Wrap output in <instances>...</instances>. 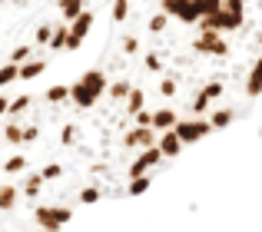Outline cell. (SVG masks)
Returning <instances> with one entry per match:
<instances>
[{"label": "cell", "mask_w": 262, "mask_h": 232, "mask_svg": "<svg viewBox=\"0 0 262 232\" xmlns=\"http://www.w3.org/2000/svg\"><path fill=\"white\" fill-rule=\"evenodd\" d=\"M106 90H110L106 73H103L100 66H93V70H86L83 77L70 86V103L77 106V110H93V106L100 103V97H106Z\"/></svg>", "instance_id": "1"}, {"label": "cell", "mask_w": 262, "mask_h": 232, "mask_svg": "<svg viewBox=\"0 0 262 232\" xmlns=\"http://www.w3.org/2000/svg\"><path fill=\"white\" fill-rule=\"evenodd\" d=\"M192 50L196 53H206V57H229L232 53V47H229V40L223 37V33H199L196 40H192Z\"/></svg>", "instance_id": "2"}, {"label": "cell", "mask_w": 262, "mask_h": 232, "mask_svg": "<svg viewBox=\"0 0 262 232\" xmlns=\"http://www.w3.org/2000/svg\"><path fill=\"white\" fill-rule=\"evenodd\" d=\"M160 10L166 13L169 20H179L186 27H196L199 24V13L192 7V0H160Z\"/></svg>", "instance_id": "3"}, {"label": "cell", "mask_w": 262, "mask_h": 232, "mask_svg": "<svg viewBox=\"0 0 262 232\" xmlns=\"http://www.w3.org/2000/svg\"><path fill=\"white\" fill-rule=\"evenodd\" d=\"M173 133L179 136V143L186 146V143H196V140H203V136H209L212 126H209V120H179Z\"/></svg>", "instance_id": "4"}, {"label": "cell", "mask_w": 262, "mask_h": 232, "mask_svg": "<svg viewBox=\"0 0 262 232\" xmlns=\"http://www.w3.org/2000/svg\"><path fill=\"white\" fill-rule=\"evenodd\" d=\"M160 159H166V156L160 153V146H153V149H143V153L133 159V166L126 169V176H129V179H140V176H149V169H153Z\"/></svg>", "instance_id": "5"}, {"label": "cell", "mask_w": 262, "mask_h": 232, "mask_svg": "<svg viewBox=\"0 0 262 232\" xmlns=\"http://www.w3.org/2000/svg\"><path fill=\"white\" fill-rule=\"evenodd\" d=\"M156 143H160V133H156V129L133 126V129H126V133H123V146H126V149H153Z\"/></svg>", "instance_id": "6"}, {"label": "cell", "mask_w": 262, "mask_h": 232, "mask_svg": "<svg viewBox=\"0 0 262 232\" xmlns=\"http://www.w3.org/2000/svg\"><path fill=\"white\" fill-rule=\"evenodd\" d=\"M90 27H93V10H86L80 20H73V24H70V43H67V50H80V47H83Z\"/></svg>", "instance_id": "7"}, {"label": "cell", "mask_w": 262, "mask_h": 232, "mask_svg": "<svg viewBox=\"0 0 262 232\" xmlns=\"http://www.w3.org/2000/svg\"><path fill=\"white\" fill-rule=\"evenodd\" d=\"M262 93V53L256 60H252V66H249V73H246V97H252L256 100Z\"/></svg>", "instance_id": "8"}, {"label": "cell", "mask_w": 262, "mask_h": 232, "mask_svg": "<svg viewBox=\"0 0 262 232\" xmlns=\"http://www.w3.org/2000/svg\"><path fill=\"white\" fill-rule=\"evenodd\" d=\"M176 123H179L176 110H169V106L153 110V129H156V133H169V129H176Z\"/></svg>", "instance_id": "9"}, {"label": "cell", "mask_w": 262, "mask_h": 232, "mask_svg": "<svg viewBox=\"0 0 262 232\" xmlns=\"http://www.w3.org/2000/svg\"><path fill=\"white\" fill-rule=\"evenodd\" d=\"M156 146H160V153L166 156V159H173V156H179L183 143H179V136L173 133V129H169V133H160V143H156Z\"/></svg>", "instance_id": "10"}, {"label": "cell", "mask_w": 262, "mask_h": 232, "mask_svg": "<svg viewBox=\"0 0 262 232\" xmlns=\"http://www.w3.org/2000/svg\"><path fill=\"white\" fill-rule=\"evenodd\" d=\"M192 7H196L199 20H203V17H216L223 10V0H192Z\"/></svg>", "instance_id": "11"}, {"label": "cell", "mask_w": 262, "mask_h": 232, "mask_svg": "<svg viewBox=\"0 0 262 232\" xmlns=\"http://www.w3.org/2000/svg\"><path fill=\"white\" fill-rule=\"evenodd\" d=\"M143 103H146V90H136V86H133V93L126 97V116L143 113Z\"/></svg>", "instance_id": "12"}, {"label": "cell", "mask_w": 262, "mask_h": 232, "mask_svg": "<svg viewBox=\"0 0 262 232\" xmlns=\"http://www.w3.org/2000/svg\"><path fill=\"white\" fill-rule=\"evenodd\" d=\"M129 93H133L129 80H113V83H110V90H106V97H110V100H126Z\"/></svg>", "instance_id": "13"}, {"label": "cell", "mask_w": 262, "mask_h": 232, "mask_svg": "<svg viewBox=\"0 0 262 232\" xmlns=\"http://www.w3.org/2000/svg\"><path fill=\"white\" fill-rule=\"evenodd\" d=\"M236 120V110H216L209 116V126L212 129H223V126H229V123Z\"/></svg>", "instance_id": "14"}, {"label": "cell", "mask_w": 262, "mask_h": 232, "mask_svg": "<svg viewBox=\"0 0 262 232\" xmlns=\"http://www.w3.org/2000/svg\"><path fill=\"white\" fill-rule=\"evenodd\" d=\"M149 186H153V176H140V179H129L126 196H140V193H146Z\"/></svg>", "instance_id": "15"}, {"label": "cell", "mask_w": 262, "mask_h": 232, "mask_svg": "<svg viewBox=\"0 0 262 232\" xmlns=\"http://www.w3.org/2000/svg\"><path fill=\"white\" fill-rule=\"evenodd\" d=\"M203 93H206V100H209V103H216V100L226 93V86L219 83V80H209V83H203Z\"/></svg>", "instance_id": "16"}, {"label": "cell", "mask_w": 262, "mask_h": 232, "mask_svg": "<svg viewBox=\"0 0 262 232\" xmlns=\"http://www.w3.org/2000/svg\"><path fill=\"white\" fill-rule=\"evenodd\" d=\"M146 27H149V30H153V33H163V30H166V27H169V17H166V13H163V10H156L153 17L146 20Z\"/></svg>", "instance_id": "17"}, {"label": "cell", "mask_w": 262, "mask_h": 232, "mask_svg": "<svg viewBox=\"0 0 262 232\" xmlns=\"http://www.w3.org/2000/svg\"><path fill=\"white\" fill-rule=\"evenodd\" d=\"M143 66L149 73H163V57L160 53H143Z\"/></svg>", "instance_id": "18"}, {"label": "cell", "mask_w": 262, "mask_h": 232, "mask_svg": "<svg viewBox=\"0 0 262 232\" xmlns=\"http://www.w3.org/2000/svg\"><path fill=\"white\" fill-rule=\"evenodd\" d=\"M129 17V0H113V24H123Z\"/></svg>", "instance_id": "19"}, {"label": "cell", "mask_w": 262, "mask_h": 232, "mask_svg": "<svg viewBox=\"0 0 262 232\" xmlns=\"http://www.w3.org/2000/svg\"><path fill=\"white\" fill-rule=\"evenodd\" d=\"M209 106H212V103H209V100H206V93H203V90H199V93H196V97H192V103H189V110H192V113H196V116H199V113H206V110H209Z\"/></svg>", "instance_id": "20"}, {"label": "cell", "mask_w": 262, "mask_h": 232, "mask_svg": "<svg viewBox=\"0 0 262 232\" xmlns=\"http://www.w3.org/2000/svg\"><path fill=\"white\" fill-rule=\"evenodd\" d=\"M100 196H103L100 186H83L80 189V202H100Z\"/></svg>", "instance_id": "21"}, {"label": "cell", "mask_w": 262, "mask_h": 232, "mask_svg": "<svg viewBox=\"0 0 262 232\" xmlns=\"http://www.w3.org/2000/svg\"><path fill=\"white\" fill-rule=\"evenodd\" d=\"M176 80L173 77H166V80H163V83H160V97H176Z\"/></svg>", "instance_id": "22"}, {"label": "cell", "mask_w": 262, "mask_h": 232, "mask_svg": "<svg viewBox=\"0 0 262 232\" xmlns=\"http://www.w3.org/2000/svg\"><path fill=\"white\" fill-rule=\"evenodd\" d=\"M123 53H129V57L140 53V40H136V37H123Z\"/></svg>", "instance_id": "23"}]
</instances>
